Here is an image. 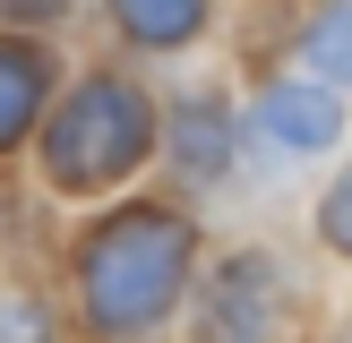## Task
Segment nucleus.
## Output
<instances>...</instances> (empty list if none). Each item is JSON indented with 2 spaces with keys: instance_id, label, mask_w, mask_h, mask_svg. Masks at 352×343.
I'll list each match as a JSON object with an SVG mask.
<instances>
[{
  "instance_id": "1a4fd4ad",
  "label": "nucleus",
  "mask_w": 352,
  "mask_h": 343,
  "mask_svg": "<svg viewBox=\"0 0 352 343\" xmlns=\"http://www.w3.org/2000/svg\"><path fill=\"white\" fill-rule=\"evenodd\" d=\"M0 343H52V318H43L34 292H9L0 300Z\"/></svg>"
},
{
  "instance_id": "f03ea898",
  "label": "nucleus",
  "mask_w": 352,
  "mask_h": 343,
  "mask_svg": "<svg viewBox=\"0 0 352 343\" xmlns=\"http://www.w3.org/2000/svg\"><path fill=\"white\" fill-rule=\"evenodd\" d=\"M155 146V103L138 95L129 78H78V95L52 112V137H43V172L52 189H112L146 163Z\"/></svg>"
},
{
  "instance_id": "39448f33",
  "label": "nucleus",
  "mask_w": 352,
  "mask_h": 343,
  "mask_svg": "<svg viewBox=\"0 0 352 343\" xmlns=\"http://www.w3.org/2000/svg\"><path fill=\"white\" fill-rule=\"evenodd\" d=\"M43 95H52V60H43L34 43H0V154L34 129Z\"/></svg>"
},
{
  "instance_id": "9d476101",
  "label": "nucleus",
  "mask_w": 352,
  "mask_h": 343,
  "mask_svg": "<svg viewBox=\"0 0 352 343\" xmlns=\"http://www.w3.org/2000/svg\"><path fill=\"white\" fill-rule=\"evenodd\" d=\"M0 17H17V26H43V17H60V0H0Z\"/></svg>"
},
{
  "instance_id": "6e6552de",
  "label": "nucleus",
  "mask_w": 352,
  "mask_h": 343,
  "mask_svg": "<svg viewBox=\"0 0 352 343\" xmlns=\"http://www.w3.org/2000/svg\"><path fill=\"white\" fill-rule=\"evenodd\" d=\"M344 43H352V9L336 0V9L309 26V69H318V86H336V78H344Z\"/></svg>"
},
{
  "instance_id": "7ed1b4c3",
  "label": "nucleus",
  "mask_w": 352,
  "mask_h": 343,
  "mask_svg": "<svg viewBox=\"0 0 352 343\" xmlns=\"http://www.w3.org/2000/svg\"><path fill=\"white\" fill-rule=\"evenodd\" d=\"M284 335V266L258 249L223 257L198 300V343H275Z\"/></svg>"
},
{
  "instance_id": "f257e3e1",
  "label": "nucleus",
  "mask_w": 352,
  "mask_h": 343,
  "mask_svg": "<svg viewBox=\"0 0 352 343\" xmlns=\"http://www.w3.org/2000/svg\"><path fill=\"white\" fill-rule=\"evenodd\" d=\"M189 257H198V232L172 206H120L95 232L78 240V300H86V335L103 343H138L172 318L189 283Z\"/></svg>"
},
{
  "instance_id": "423d86ee",
  "label": "nucleus",
  "mask_w": 352,
  "mask_h": 343,
  "mask_svg": "<svg viewBox=\"0 0 352 343\" xmlns=\"http://www.w3.org/2000/svg\"><path fill=\"white\" fill-rule=\"evenodd\" d=\"M172 163H181L189 180H223V163H232V120H223V103H189L181 112Z\"/></svg>"
},
{
  "instance_id": "0eeeda50",
  "label": "nucleus",
  "mask_w": 352,
  "mask_h": 343,
  "mask_svg": "<svg viewBox=\"0 0 352 343\" xmlns=\"http://www.w3.org/2000/svg\"><path fill=\"white\" fill-rule=\"evenodd\" d=\"M112 17H120V34H129V43L172 51V43H189V34L206 26V0H112Z\"/></svg>"
},
{
  "instance_id": "20e7f679",
  "label": "nucleus",
  "mask_w": 352,
  "mask_h": 343,
  "mask_svg": "<svg viewBox=\"0 0 352 343\" xmlns=\"http://www.w3.org/2000/svg\"><path fill=\"white\" fill-rule=\"evenodd\" d=\"M250 129L267 137V154L301 163V154H327L344 137V103H336V86H267L258 112H250Z\"/></svg>"
}]
</instances>
